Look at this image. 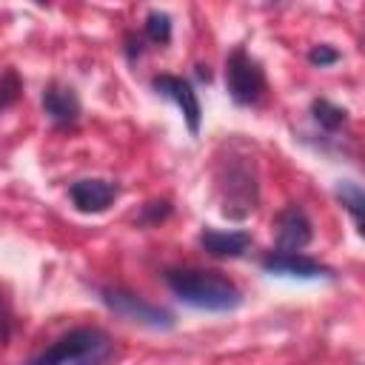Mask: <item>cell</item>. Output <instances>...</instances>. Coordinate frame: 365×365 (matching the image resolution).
Masks as SVG:
<instances>
[{"label": "cell", "instance_id": "obj_14", "mask_svg": "<svg viewBox=\"0 0 365 365\" xmlns=\"http://www.w3.org/2000/svg\"><path fill=\"white\" fill-rule=\"evenodd\" d=\"M145 34H148L154 43H168V37H171V20H168V14L151 11V14L145 17Z\"/></svg>", "mask_w": 365, "mask_h": 365}, {"label": "cell", "instance_id": "obj_13", "mask_svg": "<svg viewBox=\"0 0 365 365\" xmlns=\"http://www.w3.org/2000/svg\"><path fill=\"white\" fill-rule=\"evenodd\" d=\"M336 197H339V202L351 211V217H354V222L362 228V208H365V194H362V188L356 185V182H339L336 185Z\"/></svg>", "mask_w": 365, "mask_h": 365}, {"label": "cell", "instance_id": "obj_6", "mask_svg": "<svg viewBox=\"0 0 365 365\" xmlns=\"http://www.w3.org/2000/svg\"><path fill=\"white\" fill-rule=\"evenodd\" d=\"M154 88L180 106V111L188 123V131L197 134L200 123H202V108H200V100H197V91L191 88V83H185L182 77H174V74H160V77H154Z\"/></svg>", "mask_w": 365, "mask_h": 365}, {"label": "cell", "instance_id": "obj_3", "mask_svg": "<svg viewBox=\"0 0 365 365\" xmlns=\"http://www.w3.org/2000/svg\"><path fill=\"white\" fill-rule=\"evenodd\" d=\"M217 185L222 191V214L234 217V205L240 217L257 208V180H254V165L228 160V165L217 174Z\"/></svg>", "mask_w": 365, "mask_h": 365}, {"label": "cell", "instance_id": "obj_8", "mask_svg": "<svg viewBox=\"0 0 365 365\" xmlns=\"http://www.w3.org/2000/svg\"><path fill=\"white\" fill-rule=\"evenodd\" d=\"M262 268L268 274H285V277H299V279H314V277H331V268L322 265L319 259H311L305 254H268L262 259Z\"/></svg>", "mask_w": 365, "mask_h": 365}, {"label": "cell", "instance_id": "obj_9", "mask_svg": "<svg viewBox=\"0 0 365 365\" xmlns=\"http://www.w3.org/2000/svg\"><path fill=\"white\" fill-rule=\"evenodd\" d=\"M68 194H71V202H74L80 211H86V214H100V211H106V208L114 202L117 185H111V182H106V180H80V182H74V185L68 188Z\"/></svg>", "mask_w": 365, "mask_h": 365}, {"label": "cell", "instance_id": "obj_10", "mask_svg": "<svg viewBox=\"0 0 365 365\" xmlns=\"http://www.w3.org/2000/svg\"><path fill=\"white\" fill-rule=\"evenodd\" d=\"M200 245L211 254V257H240V254H245L248 251V245H251V234H245V231H211V228H205L202 234H200Z\"/></svg>", "mask_w": 365, "mask_h": 365}, {"label": "cell", "instance_id": "obj_5", "mask_svg": "<svg viewBox=\"0 0 365 365\" xmlns=\"http://www.w3.org/2000/svg\"><path fill=\"white\" fill-rule=\"evenodd\" d=\"M103 302L117 311L120 317L131 319V322H140V325H148V328H171L174 325V314L165 311V308H157L134 294H125V291H117V288H108L103 291Z\"/></svg>", "mask_w": 365, "mask_h": 365}, {"label": "cell", "instance_id": "obj_1", "mask_svg": "<svg viewBox=\"0 0 365 365\" xmlns=\"http://www.w3.org/2000/svg\"><path fill=\"white\" fill-rule=\"evenodd\" d=\"M168 288L188 305L205 308V311H231L242 302L240 288L217 274V271H200V268H180L165 274Z\"/></svg>", "mask_w": 365, "mask_h": 365}, {"label": "cell", "instance_id": "obj_4", "mask_svg": "<svg viewBox=\"0 0 365 365\" xmlns=\"http://www.w3.org/2000/svg\"><path fill=\"white\" fill-rule=\"evenodd\" d=\"M225 88L234 103L254 106L265 91V77L257 60H251L242 48H237L225 63Z\"/></svg>", "mask_w": 365, "mask_h": 365}, {"label": "cell", "instance_id": "obj_11", "mask_svg": "<svg viewBox=\"0 0 365 365\" xmlns=\"http://www.w3.org/2000/svg\"><path fill=\"white\" fill-rule=\"evenodd\" d=\"M43 108L46 114H51V120L57 123H74L80 117V100L74 97L71 88L63 86H48L43 94Z\"/></svg>", "mask_w": 365, "mask_h": 365}, {"label": "cell", "instance_id": "obj_16", "mask_svg": "<svg viewBox=\"0 0 365 365\" xmlns=\"http://www.w3.org/2000/svg\"><path fill=\"white\" fill-rule=\"evenodd\" d=\"M308 60H311L314 66H331V63L339 60V51H336V48H328V46H314V48L308 51Z\"/></svg>", "mask_w": 365, "mask_h": 365}, {"label": "cell", "instance_id": "obj_7", "mask_svg": "<svg viewBox=\"0 0 365 365\" xmlns=\"http://www.w3.org/2000/svg\"><path fill=\"white\" fill-rule=\"evenodd\" d=\"M311 242V220L305 217L302 208L288 205L277 217V245L282 254H299Z\"/></svg>", "mask_w": 365, "mask_h": 365}, {"label": "cell", "instance_id": "obj_15", "mask_svg": "<svg viewBox=\"0 0 365 365\" xmlns=\"http://www.w3.org/2000/svg\"><path fill=\"white\" fill-rule=\"evenodd\" d=\"M17 91H20V83H17V74L14 71H6L0 77V106H9L17 100Z\"/></svg>", "mask_w": 365, "mask_h": 365}, {"label": "cell", "instance_id": "obj_2", "mask_svg": "<svg viewBox=\"0 0 365 365\" xmlns=\"http://www.w3.org/2000/svg\"><path fill=\"white\" fill-rule=\"evenodd\" d=\"M111 354L114 345L100 328H74L51 348L29 359V365H106Z\"/></svg>", "mask_w": 365, "mask_h": 365}, {"label": "cell", "instance_id": "obj_12", "mask_svg": "<svg viewBox=\"0 0 365 365\" xmlns=\"http://www.w3.org/2000/svg\"><path fill=\"white\" fill-rule=\"evenodd\" d=\"M311 111H314V120H317L325 131H336V128L348 120L345 108H339V106H334V103H328V100H314V103H311Z\"/></svg>", "mask_w": 365, "mask_h": 365}]
</instances>
